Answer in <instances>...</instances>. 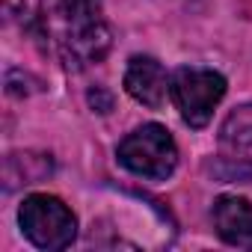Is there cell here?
<instances>
[{
	"mask_svg": "<svg viewBox=\"0 0 252 252\" xmlns=\"http://www.w3.org/2000/svg\"><path fill=\"white\" fill-rule=\"evenodd\" d=\"M222 95H225V77L214 68L181 65L169 77V98L181 113L184 125H190V128H205Z\"/></svg>",
	"mask_w": 252,
	"mask_h": 252,
	"instance_id": "cell-4",
	"label": "cell"
},
{
	"mask_svg": "<svg viewBox=\"0 0 252 252\" xmlns=\"http://www.w3.org/2000/svg\"><path fill=\"white\" fill-rule=\"evenodd\" d=\"M51 155H9L3 163V181L6 190H15L18 184H36L39 178L51 175Z\"/></svg>",
	"mask_w": 252,
	"mask_h": 252,
	"instance_id": "cell-7",
	"label": "cell"
},
{
	"mask_svg": "<svg viewBox=\"0 0 252 252\" xmlns=\"http://www.w3.org/2000/svg\"><path fill=\"white\" fill-rule=\"evenodd\" d=\"M220 146L231 155H243L252 149V104L234 107L220 128Z\"/></svg>",
	"mask_w": 252,
	"mask_h": 252,
	"instance_id": "cell-8",
	"label": "cell"
},
{
	"mask_svg": "<svg viewBox=\"0 0 252 252\" xmlns=\"http://www.w3.org/2000/svg\"><path fill=\"white\" fill-rule=\"evenodd\" d=\"M21 9H24V0H3V12H6V18H15Z\"/></svg>",
	"mask_w": 252,
	"mask_h": 252,
	"instance_id": "cell-10",
	"label": "cell"
},
{
	"mask_svg": "<svg viewBox=\"0 0 252 252\" xmlns=\"http://www.w3.org/2000/svg\"><path fill=\"white\" fill-rule=\"evenodd\" d=\"M18 225L33 246L48 249V252L65 249L77 237V217L63 199L48 196V193H33L21 202Z\"/></svg>",
	"mask_w": 252,
	"mask_h": 252,
	"instance_id": "cell-3",
	"label": "cell"
},
{
	"mask_svg": "<svg viewBox=\"0 0 252 252\" xmlns=\"http://www.w3.org/2000/svg\"><path fill=\"white\" fill-rule=\"evenodd\" d=\"M125 92L149 110H160L169 92V74L155 57H131L125 68Z\"/></svg>",
	"mask_w": 252,
	"mask_h": 252,
	"instance_id": "cell-5",
	"label": "cell"
},
{
	"mask_svg": "<svg viewBox=\"0 0 252 252\" xmlns=\"http://www.w3.org/2000/svg\"><path fill=\"white\" fill-rule=\"evenodd\" d=\"M214 228L228 246L252 249V202L243 196H220L214 202Z\"/></svg>",
	"mask_w": 252,
	"mask_h": 252,
	"instance_id": "cell-6",
	"label": "cell"
},
{
	"mask_svg": "<svg viewBox=\"0 0 252 252\" xmlns=\"http://www.w3.org/2000/svg\"><path fill=\"white\" fill-rule=\"evenodd\" d=\"M39 24L68 68L101 63L113 45V33L104 21V0H45Z\"/></svg>",
	"mask_w": 252,
	"mask_h": 252,
	"instance_id": "cell-1",
	"label": "cell"
},
{
	"mask_svg": "<svg viewBox=\"0 0 252 252\" xmlns=\"http://www.w3.org/2000/svg\"><path fill=\"white\" fill-rule=\"evenodd\" d=\"M89 104H92L98 113H110V110H113V95H110L104 86H95V89L89 92Z\"/></svg>",
	"mask_w": 252,
	"mask_h": 252,
	"instance_id": "cell-9",
	"label": "cell"
},
{
	"mask_svg": "<svg viewBox=\"0 0 252 252\" xmlns=\"http://www.w3.org/2000/svg\"><path fill=\"white\" fill-rule=\"evenodd\" d=\"M116 158L125 169L140 178L163 181L178 166V146L163 125L149 122V125H140L137 131H131L119 143Z\"/></svg>",
	"mask_w": 252,
	"mask_h": 252,
	"instance_id": "cell-2",
	"label": "cell"
}]
</instances>
